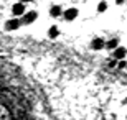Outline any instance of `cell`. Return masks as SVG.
Listing matches in <instances>:
<instances>
[{"mask_svg": "<svg viewBox=\"0 0 127 120\" xmlns=\"http://www.w3.org/2000/svg\"><path fill=\"white\" fill-rule=\"evenodd\" d=\"M76 17H78V10H76V8H68L64 12V20H68V22L74 20Z\"/></svg>", "mask_w": 127, "mask_h": 120, "instance_id": "277c9868", "label": "cell"}, {"mask_svg": "<svg viewBox=\"0 0 127 120\" xmlns=\"http://www.w3.org/2000/svg\"><path fill=\"white\" fill-rule=\"evenodd\" d=\"M36 17H38L36 12H28V13H25V15H23V18H22V23H25V25L33 23V22L36 20Z\"/></svg>", "mask_w": 127, "mask_h": 120, "instance_id": "7a4b0ae2", "label": "cell"}, {"mask_svg": "<svg viewBox=\"0 0 127 120\" xmlns=\"http://www.w3.org/2000/svg\"><path fill=\"white\" fill-rule=\"evenodd\" d=\"M18 25H20V22L13 18V20H8V22L5 23V28H7V30H17V28H18Z\"/></svg>", "mask_w": 127, "mask_h": 120, "instance_id": "5b68a950", "label": "cell"}, {"mask_svg": "<svg viewBox=\"0 0 127 120\" xmlns=\"http://www.w3.org/2000/svg\"><path fill=\"white\" fill-rule=\"evenodd\" d=\"M48 35H50V38H56L58 36V28L51 26V28H50V31H48Z\"/></svg>", "mask_w": 127, "mask_h": 120, "instance_id": "9c48e42d", "label": "cell"}, {"mask_svg": "<svg viewBox=\"0 0 127 120\" xmlns=\"http://www.w3.org/2000/svg\"><path fill=\"white\" fill-rule=\"evenodd\" d=\"M126 54H127V49L124 46H119L114 49V59H117V61H122L126 58Z\"/></svg>", "mask_w": 127, "mask_h": 120, "instance_id": "6da1fadb", "label": "cell"}, {"mask_svg": "<svg viewBox=\"0 0 127 120\" xmlns=\"http://www.w3.org/2000/svg\"><path fill=\"white\" fill-rule=\"evenodd\" d=\"M106 8H107V3H106V2H101V3L97 5V10H99V12H104Z\"/></svg>", "mask_w": 127, "mask_h": 120, "instance_id": "30bf717a", "label": "cell"}, {"mask_svg": "<svg viewBox=\"0 0 127 120\" xmlns=\"http://www.w3.org/2000/svg\"><path fill=\"white\" fill-rule=\"evenodd\" d=\"M91 46H93V49H102V48H104V40H101V38H96Z\"/></svg>", "mask_w": 127, "mask_h": 120, "instance_id": "8992f818", "label": "cell"}, {"mask_svg": "<svg viewBox=\"0 0 127 120\" xmlns=\"http://www.w3.org/2000/svg\"><path fill=\"white\" fill-rule=\"evenodd\" d=\"M50 15H51V17H60V15H61V7H60V5H55V7H51V10H50Z\"/></svg>", "mask_w": 127, "mask_h": 120, "instance_id": "52a82bcc", "label": "cell"}, {"mask_svg": "<svg viewBox=\"0 0 127 120\" xmlns=\"http://www.w3.org/2000/svg\"><path fill=\"white\" fill-rule=\"evenodd\" d=\"M106 46H107L109 49H116V48H119V40H117V38H114V40H111V41L106 43Z\"/></svg>", "mask_w": 127, "mask_h": 120, "instance_id": "ba28073f", "label": "cell"}, {"mask_svg": "<svg viewBox=\"0 0 127 120\" xmlns=\"http://www.w3.org/2000/svg\"><path fill=\"white\" fill-rule=\"evenodd\" d=\"M12 13L15 17H20V15H25V3H15L12 7Z\"/></svg>", "mask_w": 127, "mask_h": 120, "instance_id": "3957f363", "label": "cell"}, {"mask_svg": "<svg viewBox=\"0 0 127 120\" xmlns=\"http://www.w3.org/2000/svg\"><path fill=\"white\" fill-rule=\"evenodd\" d=\"M117 68H119V69H124V68H127L126 61H119V63H117Z\"/></svg>", "mask_w": 127, "mask_h": 120, "instance_id": "8fae6325", "label": "cell"}]
</instances>
